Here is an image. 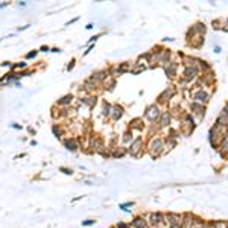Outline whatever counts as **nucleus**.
<instances>
[{
    "label": "nucleus",
    "instance_id": "nucleus-7",
    "mask_svg": "<svg viewBox=\"0 0 228 228\" xmlns=\"http://www.w3.org/2000/svg\"><path fill=\"white\" fill-rule=\"evenodd\" d=\"M26 67H28V62L26 61H20V62H15L14 66H12V70L11 71H23L26 70Z\"/></svg>",
    "mask_w": 228,
    "mask_h": 228
},
{
    "label": "nucleus",
    "instance_id": "nucleus-5",
    "mask_svg": "<svg viewBox=\"0 0 228 228\" xmlns=\"http://www.w3.org/2000/svg\"><path fill=\"white\" fill-rule=\"evenodd\" d=\"M52 132H53V136H55L56 139H61V136H62V128H61L59 123H53L52 125Z\"/></svg>",
    "mask_w": 228,
    "mask_h": 228
},
{
    "label": "nucleus",
    "instance_id": "nucleus-9",
    "mask_svg": "<svg viewBox=\"0 0 228 228\" xmlns=\"http://www.w3.org/2000/svg\"><path fill=\"white\" fill-rule=\"evenodd\" d=\"M111 110H113V106L110 105L108 102H104V106H102V116H111Z\"/></svg>",
    "mask_w": 228,
    "mask_h": 228
},
{
    "label": "nucleus",
    "instance_id": "nucleus-12",
    "mask_svg": "<svg viewBox=\"0 0 228 228\" xmlns=\"http://www.w3.org/2000/svg\"><path fill=\"white\" fill-rule=\"evenodd\" d=\"M151 146H152V149H155L157 152H160V151H161V146H163V143H161V140H154Z\"/></svg>",
    "mask_w": 228,
    "mask_h": 228
},
{
    "label": "nucleus",
    "instance_id": "nucleus-3",
    "mask_svg": "<svg viewBox=\"0 0 228 228\" xmlns=\"http://www.w3.org/2000/svg\"><path fill=\"white\" fill-rule=\"evenodd\" d=\"M122 116H123V108L122 106H119V105L113 106V110H111V116H110V117H111L113 120H119Z\"/></svg>",
    "mask_w": 228,
    "mask_h": 228
},
{
    "label": "nucleus",
    "instance_id": "nucleus-6",
    "mask_svg": "<svg viewBox=\"0 0 228 228\" xmlns=\"http://www.w3.org/2000/svg\"><path fill=\"white\" fill-rule=\"evenodd\" d=\"M140 144H141V140H140V139H137V140L131 144V149H129V152H131L132 155H137V152L140 151Z\"/></svg>",
    "mask_w": 228,
    "mask_h": 228
},
{
    "label": "nucleus",
    "instance_id": "nucleus-23",
    "mask_svg": "<svg viewBox=\"0 0 228 228\" xmlns=\"http://www.w3.org/2000/svg\"><path fill=\"white\" fill-rule=\"evenodd\" d=\"M93 224H94V221H91V219H90V221H85V222H82V225H85V227H88V225H93Z\"/></svg>",
    "mask_w": 228,
    "mask_h": 228
},
{
    "label": "nucleus",
    "instance_id": "nucleus-2",
    "mask_svg": "<svg viewBox=\"0 0 228 228\" xmlns=\"http://www.w3.org/2000/svg\"><path fill=\"white\" fill-rule=\"evenodd\" d=\"M71 101H73V94H66V96H62L61 99H58L56 106H62V108H66V106H70Z\"/></svg>",
    "mask_w": 228,
    "mask_h": 228
},
{
    "label": "nucleus",
    "instance_id": "nucleus-17",
    "mask_svg": "<svg viewBox=\"0 0 228 228\" xmlns=\"http://www.w3.org/2000/svg\"><path fill=\"white\" fill-rule=\"evenodd\" d=\"M169 219H176V216L169 214ZM178 224H181V222H178V221H170V225H172V227H174V225H178Z\"/></svg>",
    "mask_w": 228,
    "mask_h": 228
},
{
    "label": "nucleus",
    "instance_id": "nucleus-14",
    "mask_svg": "<svg viewBox=\"0 0 228 228\" xmlns=\"http://www.w3.org/2000/svg\"><path fill=\"white\" fill-rule=\"evenodd\" d=\"M37 55H38V50H31V52H28L24 55V59L28 61V59H32V58H35Z\"/></svg>",
    "mask_w": 228,
    "mask_h": 228
},
{
    "label": "nucleus",
    "instance_id": "nucleus-20",
    "mask_svg": "<svg viewBox=\"0 0 228 228\" xmlns=\"http://www.w3.org/2000/svg\"><path fill=\"white\" fill-rule=\"evenodd\" d=\"M40 50H41V52H50V47H49V46H41Z\"/></svg>",
    "mask_w": 228,
    "mask_h": 228
},
{
    "label": "nucleus",
    "instance_id": "nucleus-25",
    "mask_svg": "<svg viewBox=\"0 0 228 228\" xmlns=\"http://www.w3.org/2000/svg\"><path fill=\"white\" fill-rule=\"evenodd\" d=\"M50 52H53V53H59V52H61V49H58V47H53V49H50Z\"/></svg>",
    "mask_w": 228,
    "mask_h": 228
},
{
    "label": "nucleus",
    "instance_id": "nucleus-31",
    "mask_svg": "<svg viewBox=\"0 0 228 228\" xmlns=\"http://www.w3.org/2000/svg\"><path fill=\"white\" fill-rule=\"evenodd\" d=\"M14 84H15V87H18V88L21 87V84H20V82H18V81H15V82H14Z\"/></svg>",
    "mask_w": 228,
    "mask_h": 228
},
{
    "label": "nucleus",
    "instance_id": "nucleus-16",
    "mask_svg": "<svg viewBox=\"0 0 228 228\" xmlns=\"http://www.w3.org/2000/svg\"><path fill=\"white\" fill-rule=\"evenodd\" d=\"M12 66H14V64H12L11 61H3V62H2V67H9V70H12Z\"/></svg>",
    "mask_w": 228,
    "mask_h": 228
},
{
    "label": "nucleus",
    "instance_id": "nucleus-11",
    "mask_svg": "<svg viewBox=\"0 0 228 228\" xmlns=\"http://www.w3.org/2000/svg\"><path fill=\"white\" fill-rule=\"evenodd\" d=\"M207 97H209V96H207L204 91H199V93H196V94H195V99H198V101H201V102H205V101H207Z\"/></svg>",
    "mask_w": 228,
    "mask_h": 228
},
{
    "label": "nucleus",
    "instance_id": "nucleus-19",
    "mask_svg": "<svg viewBox=\"0 0 228 228\" xmlns=\"http://www.w3.org/2000/svg\"><path fill=\"white\" fill-rule=\"evenodd\" d=\"M129 136H131L129 132H126V134H125V137H123V141H125V143H128L129 140H132V137H129Z\"/></svg>",
    "mask_w": 228,
    "mask_h": 228
},
{
    "label": "nucleus",
    "instance_id": "nucleus-1",
    "mask_svg": "<svg viewBox=\"0 0 228 228\" xmlns=\"http://www.w3.org/2000/svg\"><path fill=\"white\" fill-rule=\"evenodd\" d=\"M62 144H64V148H66V149H69V151H71V152L78 151V148H79V144H78L76 139H73V137H67V139H64V140H62Z\"/></svg>",
    "mask_w": 228,
    "mask_h": 228
},
{
    "label": "nucleus",
    "instance_id": "nucleus-8",
    "mask_svg": "<svg viewBox=\"0 0 228 228\" xmlns=\"http://www.w3.org/2000/svg\"><path fill=\"white\" fill-rule=\"evenodd\" d=\"M132 227L134 228H144L146 227V221L141 219V217H136V219L132 221Z\"/></svg>",
    "mask_w": 228,
    "mask_h": 228
},
{
    "label": "nucleus",
    "instance_id": "nucleus-26",
    "mask_svg": "<svg viewBox=\"0 0 228 228\" xmlns=\"http://www.w3.org/2000/svg\"><path fill=\"white\" fill-rule=\"evenodd\" d=\"M29 26H31V24H26V26H20V28H18V31H24V29H28Z\"/></svg>",
    "mask_w": 228,
    "mask_h": 228
},
{
    "label": "nucleus",
    "instance_id": "nucleus-32",
    "mask_svg": "<svg viewBox=\"0 0 228 228\" xmlns=\"http://www.w3.org/2000/svg\"><path fill=\"white\" fill-rule=\"evenodd\" d=\"M31 146H37V141L35 140H31Z\"/></svg>",
    "mask_w": 228,
    "mask_h": 228
},
{
    "label": "nucleus",
    "instance_id": "nucleus-13",
    "mask_svg": "<svg viewBox=\"0 0 228 228\" xmlns=\"http://www.w3.org/2000/svg\"><path fill=\"white\" fill-rule=\"evenodd\" d=\"M195 76H196V69H187L186 70V78L187 79H192Z\"/></svg>",
    "mask_w": 228,
    "mask_h": 228
},
{
    "label": "nucleus",
    "instance_id": "nucleus-18",
    "mask_svg": "<svg viewBox=\"0 0 228 228\" xmlns=\"http://www.w3.org/2000/svg\"><path fill=\"white\" fill-rule=\"evenodd\" d=\"M59 170H61V172H64L66 175H71V174H73V172H71V169H67V167H61Z\"/></svg>",
    "mask_w": 228,
    "mask_h": 228
},
{
    "label": "nucleus",
    "instance_id": "nucleus-29",
    "mask_svg": "<svg viewBox=\"0 0 228 228\" xmlns=\"http://www.w3.org/2000/svg\"><path fill=\"white\" fill-rule=\"evenodd\" d=\"M117 228H128V227H126L125 224H119V225H117Z\"/></svg>",
    "mask_w": 228,
    "mask_h": 228
},
{
    "label": "nucleus",
    "instance_id": "nucleus-4",
    "mask_svg": "<svg viewBox=\"0 0 228 228\" xmlns=\"http://www.w3.org/2000/svg\"><path fill=\"white\" fill-rule=\"evenodd\" d=\"M158 114H160V113H158V108H157V106H151V108L148 110V113H146V117H148L151 122H154V120H155V119L158 117Z\"/></svg>",
    "mask_w": 228,
    "mask_h": 228
},
{
    "label": "nucleus",
    "instance_id": "nucleus-28",
    "mask_svg": "<svg viewBox=\"0 0 228 228\" xmlns=\"http://www.w3.org/2000/svg\"><path fill=\"white\" fill-rule=\"evenodd\" d=\"M90 50H93V46H90V47H88L87 50H85V52H84V55H87V53H90Z\"/></svg>",
    "mask_w": 228,
    "mask_h": 228
},
{
    "label": "nucleus",
    "instance_id": "nucleus-22",
    "mask_svg": "<svg viewBox=\"0 0 228 228\" xmlns=\"http://www.w3.org/2000/svg\"><path fill=\"white\" fill-rule=\"evenodd\" d=\"M11 126H12L14 129H18V131H21V125H18V123H12Z\"/></svg>",
    "mask_w": 228,
    "mask_h": 228
},
{
    "label": "nucleus",
    "instance_id": "nucleus-24",
    "mask_svg": "<svg viewBox=\"0 0 228 228\" xmlns=\"http://www.w3.org/2000/svg\"><path fill=\"white\" fill-rule=\"evenodd\" d=\"M9 5V2H3V3H0V9H3V8H6Z\"/></svg>",
    "mask_w": 228,
    "mask_h": 228
},
{
    "label": "nucleus",
    "instance_id": "nucleus-21",
    "mask_svg": "<svg viewBox=\"0 0 228 228\" xmlns=\"http://www.w3.org/2000/svg\"><path fill=\"white\" fill-rule=\"evenodd\" d=\"M75 62H76V61H75V59H71L70 61V64H69V66H67V70L70 71L71 69H73V67H75Z\"/></svg>",
    "mask_w": 228,
    "mask_h": 228
},
{
    "label": "nucleus",
    "instance_id": "nucleus-30",
    "mask_svg": "<svg viewBox=\"0 0 228 228\" xmlns=\"http://www.w3.org/2000/svg\"><path fill=\"white\" fill-rule=\"evenodd\" d=\"M18 6H26V2H18Z\"/></svg>",
    "mask_w": 228,
    "mask_h": 228
},
{
    "label": "nucleus",
    "instance_id": "nucleus-27",
    "mask_svg": "<svg viewBox=\"0 0 228 228\" xmlns=\"http://www.w3.org/2000/svg\"><path fill=\"white\" fill-rule=\"evenodd\" d=\"M28 131H29V132H31V134H35V129H34V128H32V126H29V128H28Z\"/></svg>",
    "mask_w": 228,
    "mask_h": 228
},
{
    "label": "nucleus",
    "instance_id": "nucleus-15",
    "mask_svg": "<svg viewBox=\"0 0 228 228\" xmlns=\"http://www.w3.org/2000/svg\"><path fill=\"white\" fill-rule=\"evenodd\" d=\"M169 119H170V117H169V114H167V113H164V114H163V119H161V125H163V126H166V125L169 123Z\"/></svg>",
    "mask_w": 228,
    "mask_h": 228
},
{
    "label": "nucleus",
    "instance_id": "nucleus-10",
    "mask_svg": "<svg viewBox=\"0 0 228 228\" xmlns=\"http://www.w3.org/2000/svg\"><path fill=\"white\" fill-rule=\"evenodd\" d=\"M161 219H163V217H161V214H151V222H152V225H158V224H160V222H161Z\"/></svg>",
    "mask_w": 228,
    "mask_h": 228
}]
</instances>
